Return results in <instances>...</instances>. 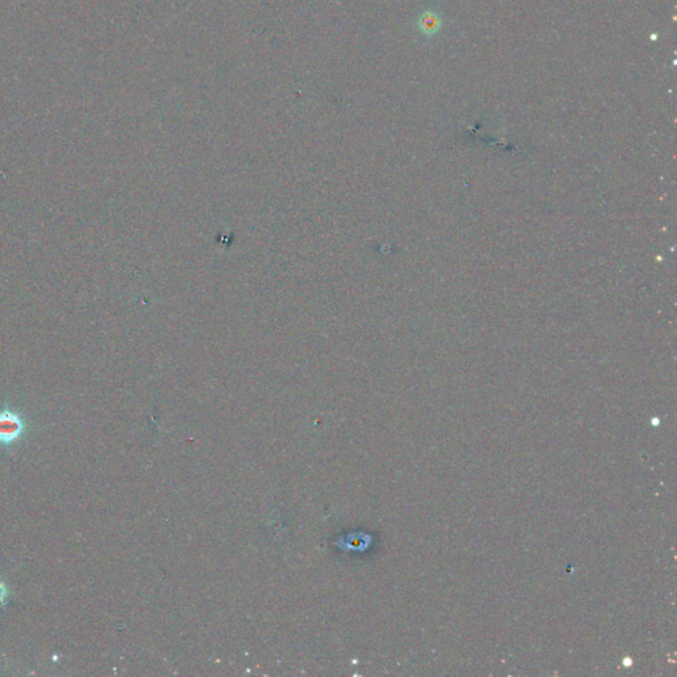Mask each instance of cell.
<instances>
[{"mask_svg": "<svg viewBox=\"0 0 677 677\" xmlns=\"http://www.w3.org/2000/svg\"><path fill=\"white\" fill-rule=\"evenodd\" d=\"M26 432V424L23 417L6 409L0 412V443L9 446L16 442Z\"/></svg>", "mask_w": 677, "mask_h": 677, "instance_id": "obj_1", "label": "cell"}, {"mask_svg": "<svg viewBox=\"0 0 677 677\" xmlns=\"http://www.w3.org/2000/svg\"><path fill=\"white\" fill-rule=\"evenodd\" d=\"M7 598H9V589H7L4 582L0 581V606L6 604Z\"/></svg>", "mask_w": 677, "mask_h": 677, "instance_id": "obj_2", "label": "cell"}]
</instances>
